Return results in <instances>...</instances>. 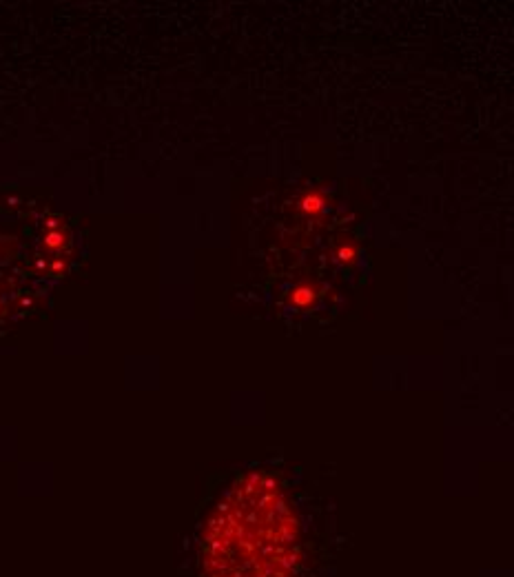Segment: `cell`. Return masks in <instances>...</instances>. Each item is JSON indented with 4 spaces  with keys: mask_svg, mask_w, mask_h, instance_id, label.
I'll return each instance as SVG.
<instances>
[{
    "mask_svg": "<svg viewBox=\"0 0 514 577\" xmlns=\"http://www.w3.org/2000/svg\"><path fill=\"white\" fill-rule=\"evenodd\" d=\"M297 519L273 480L249 475L224 497L204 535L206 577H293Z\"/></svg>",
    "mask_w": 514,
    "mask_h": 577,
    "instance_id": "cell-1",
    "label": "cell"
},
{
    "mask_svg": "<svg viewBox=\"0 0 514 577\" xmlns=\"http://www.w3.org/2000/svg\"><path fill=\"white\" fill-rule=\"evenodd\" d=\"M64 233L63 231H49L45 236V247H49V249H60V247H64Z\"/></svg>",
    "mask_w": 514,
    "mask_h": 577,
    "instance_id": "cell-2",
    "label": "cell"
},
{
    "mask_svg": "<svg viewBox=\"0 0 514 577\" xmlns=\"http://www.w3.org/2000/svg\"><path fill=\"white\" fill-rule=\"evenodd\" d=\"M311 300H313V291L308 287H299V289L293 291V302L299 304V307H302V304H308Z\"/></svg>",
    "mask_w": 514,
    "mask_h": 577,
    "instance_id": "cell-3",
    "label": "cell"
},
{
    "mask_svg": "<svg viewBox=\"0 0 514 577\" xmlns=\"http://www.w3.org/2000/svg\"><path fill=\"white\" fill-rule=\"evenodd\" d=\"M317 209H320V198L308 195V198L304 200V211H317Z\"/></svg>",
    "mask_w": 514,
    "mask_h": 577,
    "instance_id": "cell-4",
    "label": "cell"
}]
</instances>
